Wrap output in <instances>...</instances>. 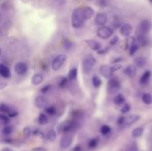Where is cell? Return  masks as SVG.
<instances>
[{"instance_id":"1f68e13d","label":"cell","mask_w":152,"mask_h":151,"mask_svg":"<svg viewBox=\"0 0 152 151\" xmlns=\"http://www.w3.org/2000/svg\"><path fill=\"white\" fill-rule=\"evenodd\" d=\"M138 49H139V44L136 43V41L133 42L132 44L130 45V55L131 56L134 55V53L138 51Z\"/></svg>"},{"instance_id":"836d02e7","label":"cell","mask_w":152,"mask_h":151,"mask_svg":"<svg viewBox=\"0 0 152 151\" xmlns=\"http://www.w3.org/2000/svg\"><path fill=\"white\" fill-rule=\"evenodd\" d=\"M72 46H73V43L69 39H64V41H63V48L66 51H70L72 49Z\"/></svg>"},{"instance_id":"bcb514c9","label":"cell","mask_w":152,"mask_h":151,"mask_svg":"<svg viewBox=\"0 0 152 151\" xmlns=\"http://www.w3.org/2000/svg\"><path fill=\"white\" fill-rule=\"evenodd\" d=\"M32 151H47V150L42 147H36L32 149Z\"/></svg>"},{"instance_id":"6da1fadb","label":"cell","mask_w":152,"mask_h":151,"mask_svg":"<svg viewBox=\"0 0 152 151\" xmlns=\"http://www.w3.org/2000/svg\"><path fill=\"white\" fill-rule=\"evenodd\" d=\"M85 19L83 16V7L76 8L71 16V24L74 28H79L83 26Z\"/></svg>"},{"instance_id":"d590c367","label":"cell","mask_w":152,"mask_h":151,"mask_svg":"<svg viewBox=\"0 0 152 151\" xmlns=\"http://www.w3.org/2000/svg\"><path fill=\"white\" fill-rule=\"evenodd\" d=\"M101 133L102 135H108L111 133V127L109 126V125H102L101 127Z\"/></svg>"},{"instance_id":"44dd1931","label":"cell","mask_w":152,"mask_h":151,"mask_svg":"<svg viewBox=\"0 0 152 151\" xmlns=\"http://www.w3.org/2000/svg\"><path fill=\"white\" fill-rule=\"evenodd\" d=\"M37 122L41 125H45L48 124V117L45 113H40L37 117Z\"/></svg>"},{"instance_id":"7bdbcfd3","label":"cell","mask_w":152,"mask_h":151,"mask_svg":"<svg viewBox=\"0 0 152 151\" xmlns=\"http://www.w3.org/2000/svg\"><path fill=\"white\" fill-rule=\"evenodd\" d=\"M118 41H119L118 36H113V37L110 39V45H115V44H117L118 43Z\"/></svg>"},{"instance_id":"2e32d148","label":"cell","mask_w":152,"mask_h":151,"mask_svg":"<svg viewBox=\"0 0 152 151\" xmlns=\"http://www.w3.org/2000/svg\"><path fill=\"white\" fill-rule=\"evenodd\" d=\"M86 44L92 49V50H94V51H99V50H101L102 49V44L98 42V41H96V40H94V39H87V40H86Z\"/></svg>"},{"instance_id":"f5cc1de1","label":"cell","mask_w":152,"mask_h":151,"mask_svg":"<svg viewBox=\"0 0 152 151\" xmlns=\"http://www.w3.org/2000/svg\"><path fill=\"white\" fill-rule=\"evenodd\" d=\"M1 53H2V50H1V48H0V55H1Z\"/></svg>"},{"instance_id":"5b68a950","label":"cell","mask_w":152,"mask_h":151,"mask_svg":"<svg viewBox=\"0 0 152 151\" xmlns=\"http://www.w3.org/2000/svg\"><path fill=\"white\" fill-rule=\"evenodd\" d=\"M73 142V136L69 133H65L61 139L60 142V149L61 150H68Z\"/></svg>"},{"instance_id":"7c38bea8","label":"cell","mask_w":152,"mask_h":151,"mask_svg":"<svg viewBox=\"0 0 152 151\" xmlns=\"http://www.w3.org/2000/svg\"><path fill=\"white\" fill-rule=\"evenodd\" d=\"M140 119V116L136 115V114H134V115H130L128 117H126L125 119H124V122H123V126L125 127H128L132 125H134V123H136L138 120Z\"/></svg>"},{"instance_id":"83f0119b","label":"cell","mask_w":152,"mask_h":151,"mask_svg":"<svg viewBox=\"0 0 152 151\" xmlns=\"http://www.w3.org/2000/svg\"><path fill=\"white\" fill-rule=\"evenodd\" d=\"M10 122H11L10 121V117L7 115L0 113V123L2 125H4L5 126V125H8L10 124Z\"/></svg>"},{"instance_id":"d4e9b609","label":"cell","mask_w":152,"mask_h":151,"mask_svg":"<svg viewBox=\"0 0 152 151\" xmlns=\"http://www.w3.org/2000/svg\"><path fill=\"white\" fill-rule=\"evenodd\" d=\"M57 137V133L53 129L49 130L46 133H45V138L47 139V141L49 142H53Z\"/></svg>"},{"instance_id":"db71d44e","label":"cell","mask_w":152,"mask_h":151,"mask_svg":"<svg viewBox=\"0 0 152 151\" xmlns=\"http://www.w3.org/2000/svg\"><path fill=\"white\" fill-rule=\"evenodd\" d=\"M150 2H151V3H152V0H150Z\"/></svg>"},{"instance_id":"f6af8a7d","label":"cell","mask_w":152,"mask_h":151,"mask_svg":"<svg viewBox=\"0 0 152 151\" xmlns=\"http://www.w3.org/2000/svg\"><path fill=\"white\" fill-rule=\"evenodd\" d=\"M7 82H5V81H1L0 82V90H2V89H4L6 86H7Z\"/></svg>"},{"instance_id":"11a10c76","label":"cell","mask_w":152,"mask_h":151,"mask_svg":"<svg viewBox=\"0 0 152 151\" xmlns=\"http://www.w3.org/2000/svg\"><path fill=\"white\" fill-rule=\"evenodd\" d=\"M0 19H1V15H0Z\"/></svg>"},{"instance_id":"9c48e42d","label":"cell","mask_w":152,"mask_h":151,"mask_svg":"<svg viewBox=\"0 0 152 151\" xmlns=\"http://www.w3.org/2000/svg\"><path fill=\"white\" fill-rule=\"evenodd\" d=\"M75 126H76V124H75V122L74 121H65V122H63L61 125V126H60V131L63 133V134H65V133H69L74 128H75Z\"/></svg>"},{"instance_id":"7402d4cb","label":"cell","mask_w":152,"mask_h":151,"mask_svg":"<svg viewBox=\"0 0 152 151\" xmlns=\"http://www.w3.org/2000/svg\"><path fill=\"white\" fill-rule=\"evenodd\" d=\"M151 72L150 70H146V71L142 74V76L141 77L140 83L142 84V85L147 84V83L149 82L150 78H151Z\"/></svg>"},{"instance_id":"3957f363","label":"cell","mask_w":152,"mask_h":151,"mask_svg":"<svg viewBox=\"0 0 152 151\" xmlns=\"http://www.w3.org/2000/svg\"><path fill=\"white\" fill-rule=\"evenodd\" d=\"M96 64V59L94 58V55L92 54H88L86 55L84 60H83V63H82V67H83V71L85 74H89L94 67Z\"/></svg>"},{"instance_id":"52a82bcc","label":"cell","mask_w":152,"mask_h":151,"mask_svg":"<svg viewBox=\"0 0 152 151\" xmlns=\"http://www.w3.org/2000/svg\"><path fill=\"white\" fill-rule=\"evenodd\" d=\"M113 35V29L110 27H100L97 30V36L102 39H108Z\"/></svg>"},{"instance_id":"7a4b0ae2","label":"cell","mask_w":152,"mask_h":151,"mask_svg":"<svg viewBox=\"0 0 152 151\" xmlns=\"http://www.w3.org/2000/svg\"><path fill=\"white\" fill-rule=\"evenodd\" d=\"M122 68L120 64H115L113 66H109V65H102L100 68V73L102 74V77L105 78H111V76L118 70H119Z\"/></svg>"},{"instance_id":"c3c4849f","label":"cell","mask_w":152,"mask_h":151,"mask_svg":"<svg viewBox=\"0 0 152 151\" xmlns=\"http://www.w3.org/2000/svg\"><path fill=\"white\" fill-rule=\"evenodd\" d=\"M3 142H5L6 144H12V139H9V138H7V137H6V139H4Z\"/></svg>"},{"instance_id":"f907efd6","label":"cell","mask_w":152,"mask_h":151,"mask_svg":"<svg viewBox=\"0 0 152 151\" xmlns=\"http://www.w3.org/2000/svg\"><path fill=\"white\" fill-rule=\"evenodd\" d=\"M107 52H108V48H106V49H104V50H102V49H101V50H99L97 53H98L99 54H102V53H107Z\"/></svg>"},{"instance_id":"cb8c5ba5","label":"cell","mask_w":152,"mask_h":151,"mask_svg":"<svg viewBox=\"0 0 152 151\" xmlns=\"http://www.w3.org/2000/svg\"><path fill=\"white\" fill-rule=\"evenodd\" d=\"M12 132H13V127L12 126V125H5V126H4V128L2 129V134L4 136V137H8V136H10L12 133Z\"/></svg>"},{"instance_id":"5bb4252c","label":"cell","mask_w":152,"mask_h":151,"mask_svg":"<svg viewBox=\"0 0 152 151\" xmlns=\"http://www.w3.org/2000/svg\"><path fill=\"white\" fill-rule=\"evenodd\" d=\"M132 30H133V27L128 24V23H125L121 26L120 28V34L123 36H126V37H128L131 33H132Z\"/></svg>"},{"instance_id":"60d3db41","label":"cell","mask_w":152,"mask_h":151,"mask_svg":"<svg viewBox=\"0 0 152 151\" xmlns=\"http://www.w3.org/2000/svg\"><path fill=\"white\" fill-rule=\"evenodd\" d=\"M68 77H62L61 80H60V82H59V86L61 87V88H63V87H65L66 85H67V84H68Z\"/></svg>"},{"instance_id":"e575fe53","label":"cell","mask_w":152,"mask_h":151,"mask_svg":"<svg viewBox=\"0 0 152 151\" xmlns=\"http://www.w3.org/2000/svg\"><path fill=\"white\" fill-rule=\"evenodd\" d=\"M98 144H99V140H98V138H93V139H91V140L89 141V142H88V147H89L90 149H95V148L98 146Z\"/></svg>"},{"instance_id":"ee69618b","label":"cell","mask_w":152,"mask_h":151,"mask_svg":"<svg viewBox=\"0 0 152 151\" xmlns=\"http://www.w3.org/2000/svg\"><path fill=\"white\" fill-rule=\"evenodd\" d=\"M109 4V0H98V4L102 7L107 6Z\"/></svg>"},{"instance_id":"9a60e30c","label":"cell","mask_w":152,"mask_h":151,"mask_svg":"<svg viewBox=\"0 0 152 151\" xmlns=\"http://www.w3.org/2000/svg\"><path fill=\"white\" fill-rule=\"evenodd\" d=\"M0 76L6 79L11 77V70L9 67H7L4 63H0Z\"/></svg>"},{"instance_id":"484cf974","label":"cell","mask_w":152,"mask_h":151,"mask_svg":"<svg viewBox=\"0 0 152 151\" xmlns=\"http://www.w3.org/2000/svg\"><path fill=\"white\" fill-rule=\"evenodd\" d=\"M143 134V127H136L132 131V136L134 138H139Z\"/></svg>"},{"instance_id":"74e56055","label":"cell","mask_w":152,"mask_h":151,"mask_svg":"<svg viewBox=\"0 0 152 151\" xmlns=\"http://www.w3.org/2000/svg\"><path fill=\"white\" fill-rule=\"evenodd\" d=\"M130 109H131V106H130V104H128V103H125V104L123 105V107L121 108L120 111H121V113H122V114H126V113H128V112L130 111Z\"/></svg>"},{"instance_id":"277c9868","label":"cell","mask_w":152,"mask_h":151,"mask_svg":"<svg viewBox=\"0 0 152 151\" xmlns=\"http://www.w3.org/2000/svg\"><path fill=\"white\" fill-rule=\"evenodd\" d=\"M66 60H67L66 54H59V55H57L53 60V61H52V64H51L52 69L53 70H55V71L58 70V69H60L62 67V65L65 63Z\"/></svg>"},{"instance_id":"ba28073f","label":"cell","mask_w":152,"mask_h":151,"mask_svg":"<svg viewBox=\"0 0 152 151\" xmlns=\"http://www.w3.org/2000/svg\"><path fill=\"white\" fill-rule=\"evenodd\" d=\"M151 23L148 20H143L141 21L139 28H138V35H145L151 30Z\"/></svg>"},{"instance_id":"681fc988","label":"cell","mask_w":152,"mask_h":151,"mask_svg":"<svg viewBox=\"0 0 152 151\" xmlns=\"http://www.w3.org/2000/svg\"><path fill=\"white\" fill-rule=\"evenodd\" d=\"M124 119H125V117H119L118 118V125H123V122H124Z\"/></svg>"},{"instance_id":"f35d334b","label":"cell","mask_w":152,"mask_h":151,"mask_svg":"<svg viewBox=\"0 0 152 151\" xmlns=\"http://www.w3.org/2000/svg\"><path fill=\"white\" fill-rule=\"evenodd\" d=\"M51 88H52V85H46L43 86V87L40 89V93H41L42 94H45V93H47L51 90Z\"/></svg>"},{"instance_id":"7dc6e473","label":"cell","mask_w":152,"mask_h":151,"mask_svg":"<svg viewBox=\"0 0 152 151\" xmlns=\"http://www.w3.org/2000/svg\"><path fill=\"white\" fill-rule=\"evenodd\" d=\"M83 150V148H82V146L81 145H77L73 150H72V151H82Z\"/></svg>"},{"instance_id":"e0dca14e","label":"cell","mask_w":152,"mask_h":151,"mask_svg":"<svg viewBox=\"0 0 152 151\" xmlns=\"http://www.w3.org/2000/svg\"><path fill=\"white\" fill-rule=\"evenodd\" d=\"M136 72H137L136 67H135L134 65H132V64L128 65V66L125 69V70H124V73H125L126 76H128L129 77H131V78H133V77H134L136 76Z\"/></svg>"},{"instance_id":"f1b7e54d","label":"cell","mask_w":152,"mask_h":151,"mask_svg":"<svg viewBox=\"0 0 152 151\" xmlns=\"http://www.w3.org/2000/svg\"><path fill=\"white\" fill-rule=\"evenodd\" d=\"M114 102L117 105H121L125 102V97L121 93H118L114 98Z\"/></svg>"},{"instance_id":"4316f807","label":"cell","mask_w":152,"mask_h":151,"mask_svg":"<svg viewBox=\"0 0 152 151\" xmlns=\"http://www.w3.org/2000/svg\"><path fill=\"white\" fill-rule=\"evenodd\" d=\"M56 108L53 105H48L45 109V114L49 115V116H54L56 114Z\"/></svg>"},{"instance_id":"ffe728a7","label":"cell","mask_w":152,"mask_h":151,"mask_svg":"<svg viewBox=\"0 0 152 151\" xmlns=\"http://www.w3.org/2000/svg\"><path fill=\"white\" fill-rule=\"evenodd\" d=\"M77 74H78V70H77V68H72V69H69V74H68V79L69 80H70V81H74V80H76L77 79Z\"/></svg>"},{"instance_id":"f546056e","label":"cell","mask_w":152,"mask_h":151,"mask_svg":"<svg viewBox=\"0 0 152 151\" xmlns=\"http://www.w3.org/2000/svg\"><path fill=\"white\" fill-rule=\"evenodd\" d=\"M142 100L145 104L150 105L152 103V95L150 93H144L142 97Z\"/></svg>"},{"instance_id":"ac0fdd59","label":"cell","mask_w":152,"mask_h":151,"mask_svg":"<svg viewBox=\"0 0 152 151\" xmlns=\"http://www.w3.org/2000/svg\"><path fill=\"white\" fill-rule=\"evenodd\" d=\"M44 81V76L40 73H36L31 77V84L33 85H39Z\"/></svg>"},{"instance_id":"ab89813d","label":"cell","mask_w":152,"mask_h":151,"mask_svg":"<svg viewBox=\"0 0 152 151\" xmlns=\"http://www.w3.org/2000/svg\"><path fill=\"white\" fill-rule=\"evenodd\" d=\"M126 151H139V149H138V147H137V145L135 143H132V144L127 146Z\"/></svg>"},{"instance_id":"8992f818","label":"cell","mask_w":152,"mask_h":151,"mask_svg":"<svg viewBox=\"0 0 152 151\" xmlns=\"http://www.w3.org/2000/svg\"><path fill=\"white\" fill-rule=\"evenodd\" d=\"M120 89V83L117 78H110L108 82V90L110 94H116Z\"/></svg>"},{"instance_id":"30bf717a","label":"cell","mask_w":152,"mask_h":151,"mask_svg":"<svg viewBox=\"0 0 152 151\" xmlns=\"http://www.w3.org/2000/svg\"><path fill=\"white\" fill-rule=\"evenodd\" d=\"M14 71L19 76L25 75L27 73V71H28V65L25 62H22V61L17 62L15 64V66H14Z\"/></svg>"},{"instance_id":"d6a6232c","label":"cell","mask_w":152,"mask_h":151,"mask_svg":"<svg viewBox=\"0 0 152 151\" xmlns=\"http://www.w3.org/2000/svg\"><path fill=\"white\" fill-rule=\"evenodd\" d=\"M92 83H93V85L95 88H98L102 85V80H101V78L98 76H94L93 78H92Z\"/></svg>"},{"instance_id":"4fadbf2b","label":"cell","mask_w":152,"mask_h":151,"mask_svg":"<svg viewBox=\"0 0 152 151\" xmlns=\"http://www.w3.org/2000/svg\"><path fill=\"white\" fill-rule=\"evenodd\" d=\"M107 20H108V17L105 13H102V12H100L98 13L96 16H95V19H94V22L96 25L100 26V27H103L105 26V24L107 23Z\"/></svg>"},{"instance_id":"d6986e66","label":"cell","mask_w":152,"mask_h":151,"mask_svg":"<svg viewBox=\"0 0 152 151\" xmlns=\"http://www.w3.org/2000/svg\"><path fill=\"white\" fill-rule=\"evenodd\" d=\"M94 13V11L92 7H90V6L83 7V16H84L85 20L91 19L93 17Z\"/></svg>"},{"instance_id":"816d5d0a","label":"cell","mask_w":152,"mask_h":151,"mask_svg":"<svg viewBox=\"0 0 152 151\" xmlns=\"http://www.w3.org/2000/svg\"><path fill=\"white\" fill-rule=\"evenodd\" d=\"M2 151H12V150L11 149V148H4L3 150H2Z\"/></svg>"},{"instance_id":"8d00e7d4","label":"cell","mask_w":152,"mask_h":151,"mask_svg":"<svg viewBox=\"0 0 152 151\" xmlns=\"http://www.w3.org/2000/svg\"><path fill=\"white\" fill-rule=\"evenodd\" d=\"M23 135H24V137H26V138H29L31 135H32V129L29 127V126H26V127H24V129H23Z\"/></svg>"},{"instance_id":"b9f144b4","label":"cell","mask_w":152,"mask_h":151,"mask_svg":"<svg viewBox=\"0 0 152 151\" xmlns=\"http://www.w3.org/2000/svg\"><path fill=\"white\" fill-rule=\"evenodd\" d=\"M18 111L17 110H15L14 109H11V110L8 112V114H7V116L11 118V117H16L17 116H18Z\"/></svg>"},{"instance_id":"603a6c76","label":"cell","mask_w":152,"mask_h":151,"mask_svg":"<svg viewBox=\"0 0 152 151\" xmlns=\"http://www.w3.org/2000/svg\"><path fill=\"white\" fill-rule=\"evenodd\" d=\"M146 59L142 56H140V57H137L135 60H134V63H135V67H138V68H143L145 65H146Z\"/></svg>"},{"instance_id":"4dcf8cb0","label":"cell","mask_w":152,"mask_h":151,"mask_svg":"<svg viewBox=\"0 0 152 151\" xmlns=\"http://www.w3.org/2000/svg\"><path fill=\"white\" fill-rule=\"evenodd\" d=\"M11 109L12 108H10L7 104H5V103H0V113L7 115L8 112L11 110Z\"/></svg>"},{"instance_id":"8fae6325","label":"cell","mask_w":152,"mask_h":151,"mask_svg":"<svg viewBox=\"0 0 152 151\" xmlns=\"http://www.w3.org/2000/svg\"><path fill=\"white\" fill-rule=\"evenodd\" d=\"M35 105L38 109H45L48 106V100L44 95H38L35 99Z\"/></svg>"}]
</instances>
